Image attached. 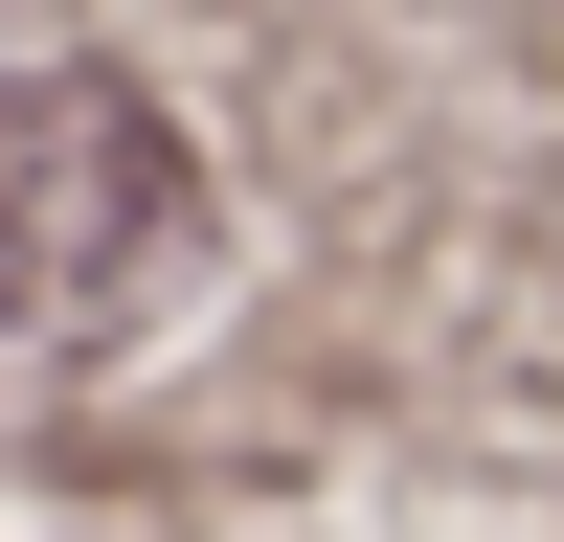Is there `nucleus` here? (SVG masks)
<instances>
[{"label": "nucleus", "instance_id": "1", "mask_svg": "<svg viewBox=\"0 0 564 542\" xmlns=\"http://www.w3.org/2000/svg\"><path fill=\"white\" fill-rule=\"evenodd\" d=\"M181 226H204V181L135 90H90V68L0 90V316H113Z\"/></svg>", "mask_w": 564, "mask_h": 542}]
</instances>
